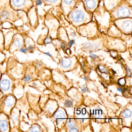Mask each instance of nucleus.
I'll use <instances>...</instances> for the list:
<instances>
[{
    "instance_id": "obj_34",
    "label": "nucleus",
    "mask_w": 132,
    "mask_h": 132,
    "mask_svg": "<svg viewBox=\"0 0 132 132\" xmlns=\"http://www.w3.org/2000/svg\"><path fill=\"white\" fill-rule=\"evenodd\" d=\"M70 52H71V51H70V50H69V49H67V50H66V53H67L68 54H70Z\"/></svg>"
},
{
    "instance_id": "obj_35",
    "label": "nucleus",
    "mask_w": 132,
    "mask_h": 132,
    "mask_svg": "<svg viewBox=\"0 0 132 132\" xmlns=\"http://www.w3.org/2000/svg\"><path fill=\"white\" fill-rule=\"evenodd\" d=\"M45 54L47 55H48V56H50V57H51V54L49 53V52H47V53H44Z\"/></svg>"
},
{
    "instance_id": "obj_7",
    "label": "nucleus",
    "mask_w": 132,
    "mask_h": 132,
    "mask_svg": "<svg viewBox=\"0 0 132 132\" xmlns=\"http://www.w3.org/2000/svg\"><path fill=\"white\" fill-rule=\"evenodd\" d=\"M84 4L88 10L92 11L96 7L97 1L96 0H85Z\"/></svg>"
},
{
    "instance_id": "obj_10",
    "label": "nucleus",
    "mask_w": 132,
    "mask_h": 132,
    "mask_svg": "<svg viewBox=\"0 0 132 132\" xmlns=\"http://www.w3.org/2000/svg\"><path fill=\"white\" fill-rule=\"evenodd\" d=\"M15 103V100L12 96H9L6 98L4 101V105L6 107L11 108Z\"/></svg>"
},
{
    "instance_id": "obj_15",
    "label": "nucleus",
    "mask_w": 132,
    "mask_h": 132,
    "mask_svg": "<svg viewBox=\"0 0 132 132\" xmlns=\"http://www.w3.org/2000/svg\"><path fill=\"white\" fill-rule=\"evenodd\" d=\"M75 2V0H63V4L66 6H70L73 5Z\"/></svg>"
},
{
    "instance_id": "obj_33",
    "label": "nucleus",
    "mask_w": 132,
    "mask_h": 132,
    "mask_svg": "<svg viewBox=\"0 0 132 132\" xmlns=\"http://www.w3.org/2000/svg\"><path fill=\"white\" fill-rule=\"evenodd\" d=\"M87 89L86 88V87H83V88H82V91L83 92H85L87 91Z\"/></svg>"
},
{
    "instance_id": "obj_32",
    "label": "nucleus",
    "mask_w": 132,
    "mask_h": 132,
    "mask_svg": "<svg viewBox=\"0 0 132 132\" xmlns=\"http://www.w3.org/2000/svg\"><path fill=\"white\" fill-rule=\"evenodd\" d=\"M61 47L62 49H65V44L64 43H62V44H61Z\"/></svg>"
},
{
    "instance_id": "obj_16",
    "label": "nucleus",
    "mask_w": 132,
    "mask_h": 132,
    "mask_svg": "<svg viewBox=\"0 0 132 132\" xmlns=\"http://www.w3.org/2000/svg\"><path fill=\"white\" fill-rule=\"evenodd\" d=\"M47 4L50 5H55L57 4L59 2V0H44Z\"/></svg>"
},
{
    "instance_id": "obj_38",
    "label": "nucleus",
    "mask_w": 132,
    "mask_h": 132,
    "mask_svg": "<svg viewBox=\"0 0 132 132\" xmlns=\"http://www.w3.org/2000/svg\"><path fill=\"white\" fill-rule=\"evenodd\" d=\"M72 36H75L76 35V34H75V33H72Z\"/></svg>"
},
{
    "instance_id": "obj_26",
    "label": "nucleus",
    "mask_w": 132,
    "mask_h": 132,
    "mask_svg": "<svg viewBox=\"0 0 132 132\" xmlns=\"http://www.w3.org/2000/svg\"><path fill=\"white\" fill-rule=\"evenodd\" d=\"M43 3L42 0H37L36 4L37 6H40Z\"/></svg>"
},
{
    "instance_id": "obj_4",
    "label": "nucleus",
    "mask_w": 132,
    "mask_h": 132,
    "mask_svg": "<svg viewBox=\"0 0 132 132\" xmlns=\"http://www.w3.org/2000/svg\"><path fill=\"white\" fill-rule=\"evenodd\" d=\"M117 18H125L129 17L131 14L130 10L127 7H120L116 12Z\"/></svg>"
},
{
    "instance_id": "obj_22",
    "label": "nucleus",
    "mask_w": 132,
    "mask_h": 132,
    "mask_svg": "<svg viewBox=\"0 0 132 132\" xmlns=\"http://www.w3.org/2000/svg\"><path fill=\"white\" fill-rule=\"evenodd\" d=\"M31 77L30 76H26L24 78L23 80L25 82H28L29 81H30L31 79Z\"/></svg>"
},
{
    "instance_id": "obj_24",
    "label": "nucleus",
    "mask_w": 132,
    "mask_h": 132,
    "mask_svg": "<svg viewBox=\"0 0 132 132\" xmlns=\"http://www.w3.org/2000/svg\"><path fill=\"white\" fill-rule=\"evenodd\" d=\"M27 50L30 52H32L34 51V47L32 45H30L28 47Z\"/></svg>"
},
{
    "instance_id": "obj_19",
    "label": "nucleus",
    "mask_w": 132,
    "mask_h": 132,
    "mask_svg": "<svg viewBox=\"0 0 132 132\" xmlns=\"http://www.w3.org/2000/svg\"><path fill=\"white\" fill-rule=\"evenodd\" d=\"M64 104L65 106H67V107H69V108L71 107L72 106V103L71 101L70 100H66Z\"/></svg>"
},
{
    "instance_id": "obj_2",
    "label": "nucleus",
    "mask_w": 132,
    "mask_h": 132,
    "mask_svg": "<svg viewBox=\"0 0 132 132\" xmlns=\"http://www.w3.org/2000/svg\"><path fill=\"white\" fill-rule=\"evenodd\" d=\"M10 4L14 10L23 11L26 13L34 5L32 0H10Z\"/></svg>"
},
{
    "instance_id": "obj_30",
    "label": "nucleus",
    "mask_w": 132,
    "mask_h": 132,
    "mask_svg": "<svg viewBox=\"0 0 132 132\" xmlns=\"http://www.w3.org/2000/svg\"><path fill=\"white\" fill-rule=\"evenodd\" d=\"M86 110L85 109V108L82 109V115H85V114H86Z\"/></svg>"
},
{
    "instance_id": "obj_28",
    "label": "nucleus",
    "mask_w": 132,
    "mask_h": 132,
    "mask_svg": "<svg viewBox=\"0 0 132 132\" xmlns=\"http://www.w3.org/2000/svg\"><path fill=\"white\" fill-rule=\"evenodd\" d=\"M20 51L21 52L24 53V54H26L27 53V49L26 48H21Z\"/></svg>"
},
{
    "instance_id": "obj_12",
    "label": "nucleus",
    "mask_w": 132,
    "mask_h": 132,
    "mask_svg": "<svg viewBox=\"0 0 132 132\" xmlns=\"http://www.w3.org/2000/svg\"><path fill=\"white\" fill-rule=\"evenodd\" d=\"M61 64L64 68H67L71 66V61L69 58L64 57L62 60Z\"/></svg>"
},
{
    "instance_id": "obj_3",
    "label": "nucleus",
    "mask_w": 132,
    "mask_h": 132,
    "mask_svg": "<svg viewBox=\"0 0 132 132\" xmlns=\"http://www.w3.org/2000/svg\"><path fill=\"white\" fill-rule=\"evenodd\" d=\"M86 13L82 10H74L70 14V19L75 23H82L86 19Z\"/></svg>"
},
{
    "instance_id": "obj_1",
    "label": "nucleus",
    "mask_w": 132,
    "mask_h": 132,
    "mask_svg": "<svg viewBox=\"0 0 132 132\" xmlns=\"http://www.w3.org/2000/svg\"><path fill=\"white\" fill-rule=\"evenodd\" d=\"M7 1V3L5 1V4H4L0 3V21L14 22L18 20L19 16L16 11L11 7L10 1Z\"/></svg>"
},
{
    "instance_id": "obj_39",
    "label": "nucleus",
    "mask_w": 132,
    "mask_h": 132,
    "mask_svg": "<svg viewBox=\"0 0 132 132\" xmlns=\"http://www.w3.org/2000/svg\"><path fill=\"white\" fill-rule=\"evenodd\" d=\"M1 21H0V26H1Z\"/></svg>"
},
{
    "instance_id": "obj_27",
    "label": "nucleus",
    "mask_w": 132,
    "mask_h": 132,
    "mask_svg": "<svg viewBox=\"0 0 132 132\" xmlns=\"http://www.w3.org/2000/svg\"><path fill=\"white\" fill-rule=\"evenodd\" d=\"M75 40H71L69 42V43L68 46H69V47H71V46H72L74 44H75Z\"/></svg>"
},
{
    "instance_id": "obj_11",
    "label": "nucleus",
    "mask_w": 132,
    "mask_h": 132,
    "mask_svg": "<svg viewBox=\"0 0 132 132\" xmlns=\"http://www.w3.org/2000/svg\"><path fill=\"white\" fill-rule=\"evenodd\" d=\"M54 117L56 119L60 120H63L65 118L64 113L62 110H58L55 113Z\"/></svg>"
},
{
    "instance_id": "obj_20",
    "label": "nucleus",
    "mask_w": 132,
    "mask_h": 132,
    "mask_svg": "<svg viewBox=\"0 0 132 132\" xmlns=\"http://www.w3.org/2000/svg\"><path fill=\"white\" fill-rule=\"evenodd\" d=\"M119 83L121 86H123L126 83V80L124 78H121L119 81Z\"/></svg>"
},
{
    "instance_id": "obj_6",
    "label": "nucleus",
    "mask_w": 132,
    "mask_h": 132,
    "mask_svg": "<svg viewBox=\"0 0 132 132\" xmlns=\"http://www.w3.org/2000/svg\"><path fill=\"white\" fill-rule=\"evenodd\" d=\"M120 27L125 32H131L132 30V21L131 20H124L121 21Z\"/></svg>"
},
{
    "instance_id": "obj_17",
    "label": "nucleus",
    "mask_w": 132,
    "mask_h": 132,
    "mask_svg": "<svg viewBox=\"0 0 132 132\" xmlns=\"http://www.w3.org/2000/svg\"><path fill=\"white\" fill-rule=\"evenodd\" d=\"M40 127L37 125H35L31 127L30 132H40Z\"/></svg>"
},
{
    "instance_id": "obj_31",
    "label": "nucleus",
    "mask_w": 132,
    "mask_h": 132,
    "mask_svg": "<svg viewBox=\"0 0 132 132\" xmlns=\"http://www.w3.org/2000/svg\"><path fill=\"white\" fill-rule=\"evenodd\" d=\"M90 54L91 57H92L93 58H96V57H97L94 54H92V53H90Z\"/></svg>"
},
{
    "instance_id": "obj_13",
    "label": "nucleus",
    "mask_w": 132,
    "mask_h": 132,
    "mask_svg": "<svg viewBox=\"0 0 132 132\" xmlns=\"http://www.w3.org/2000/svg\"><path fill=\"white\" fill-rule=\"evenodd\" d=\"M92 114L96 118H100L102 116V112L101 110L95 109L93 110Z\"/></svg>"
},
{
    "instance_id": "obj_25",
    "label": "nucleus",
    "mask_w": 132,
    "mask_h": 132,
    "mask_svg": "<svg viewBox=\"0 0 132 132\" xmlns=\"http://www.w3.org/2000/svg\"><path fill=\"white\" fill-rule=\"evenodd\" d=\"M99 69L100 71L103 73H107V72L106 70L104 68H101V67H99Z\"/></svg>"
},
{
    "instance_id": "obj_36",
    "label": "nucleus",
    "mask_w": 132,
    "mask_h": 132,
    "mask_svg": "<svg viewBox=\"0 0 132 132\" xmlns=\"http://www.w3.org/2000/svg\"><path fill=\"white\" fill-rule=\"evenodd\" d=\"M32 85H33V86H37V84H36V82H33Z\"/></svg>"
},
{
    "instance_id": "obj_29",
    "label": "nucleus",
    "mask_w": 132,
    "mask_h": 132,
    "mask_svg": "<svg viewBox=\"0 0 132 132\" xmlns=\"http://www.w3.org/2000/svg\"><path fill=\"white\" fill-rule=\"evenodd\" d=\"M69 131L71 132H78V130L77 129L75 128V127H72L71 129H70Z\"/></svg>"
},
{
    "instance_id": "obj_9",
    "label": "nucleus",
    "mask_w": 132,
    "mask_h": 132,
    "mask_svg": "<svg viewBox=\"0 0 132 132\" xmlns=\"http://www.w3.org/2000/svg\"><path fill=\"white\" fill-rule=\"evenodd\" d=\"M8 122L6 119H0V131L2 132L7 131L8 129Z\"/></svg>"
},
{
    "instance_id": "obj_8",
    "label": "nucleus",
    "mask_w": 132,
    "mask_h": 132,
    "mask_svg": "<svg viewBox=\"0 0 132 132\" xmlns=\"http://www.w3.org/2000/svg\"><path fill=\"white\" fill-rule=\"evenodd\" d=\"M17 37L16 38L13 42V46L15 48H21L23 45V40L22 37L20 35H17Z\"/></svg>"
},
{
    "instance_id": "obj_18",
    "label": "nucleus",
    "mask_w": 132,
    "mask_h": 132,
    "mask_svg": "<svg viewBox=\"0 0 132 132\" xmlns=\"http://www.w3.org/2000/svg\"><path fill=\"white\" fill-rule=\"evenodd\" d=\"M67 124H68V127H71V128L72 127H75L76 125L75 122L73 120H69L68 121Z\"/></svg>"
},
{
    "instance_id": "obj_21",
    "label": "nucleus",
    "mask_w": 132,
    "mask_h": 132,
    "mask_svg": "<svg viewBox=\"0 0 132 132\" xmlns=\"http://www.w3.org/2000/svg\"><path fill=\"white\" fill-rule=\"evenodd\" d=\"M52 40L51 38L50 37L46 38L44 41V43L45 44H50L51 43Z\"/></svg>"
},
{
    "instance_id": "obj_37",
    "label": "nucleus",
    "mask_w": 132,
    "mask_h": 132,
    "mask_svg": "<svg viewBox=\"0 0 132 132\" xmlns=\"http://www.w3.org/2000/svg\"><path fill=\"white\" fill-rule=\"evenodd\" d=\"M117 90H118V91H119L120 92H123V89L121 88H118V89H117Z\"/></svg>"
},
{
    "instance_id": "obj_14",
    "label": "nucleus",
    "mask_w": 132,
    "mask_h": 132,
    "mask_svg": "<svg viewBox=\"0 0 132 132\" xmlns=\"http://www.w3.org/2000/svg\"><path fill=\"white\" fill-rule=\"evenodd\" d=\"M131 115V111L129 109H126L123 111L122 116L124 118H129Z\"/></svg>"
},
{
    "instance_id": "obj_23",
    "label": "nucleus",
    "mask_w": 132,
    "mask_h": 132,
    "mask_svg": "<svg viewBox=\"0 0 132 132\" xmlns=\"http://www.w3.org/2000/svg\"><path fill=\"white\" fill-rule=\"evenodd\" d=\"M12 118L13 121L15 122H16L18 119V117L17 115H16V114H13V115H12Z\"/></svg>"
},
{
    "instance_id": "obj_5",
    "label": "nucleus",
    "mask_w": 132,
    "mask_h": 132,
    "mask_svg": "<svg viewBox=\"0 0 132 132\" xmlns=\"http://www.w3.org/2000/svg\"><path fill=\"white\" fill-rule=\"evenodd\" d=\"M11 87V82L7 78H4L0 82V88L4 92L10 91Z\"/></svg>"
}]
</instances>
